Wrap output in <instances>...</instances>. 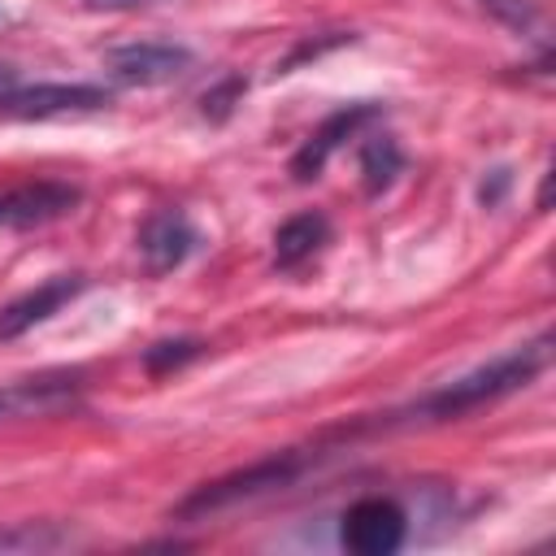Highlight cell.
<instances>
[{"instance_id": "7c38bea8", "label": "cell", "mask_w": 556, "mask_h": 556, "mask_svg": "<svg viewBox=\"0 0 556 556\" xmlns=\"http://www.w3.org/2000/svg\"><path fill=\"white\" fill-rule=\"evenodd\" d=\"M400 169H404V152H400V143L391 135H369L361 143V182H365L369 195L387 191Z\"/></svg>"}, {"instance_id": "5bb4252c", "label": "cell", "mask_w": 556, "mask_h": 556, "mask_svg": "<svg viewBox=\"0 0 556 556\" xmlns=\"http://www.w3.org/2000/svg\"><path fill=\"white\" fill-rule=\"evenodd\" d=\"M204 352L200 339H165V343H152L143 352V369L148 374H169V369H182L187 361H195Z\"/></svg>"}, {"instance_id": "ac0fdd59", "label": "cell", "mask_w": 556, "mask_h": 556, "mask_svg": "<svg viewBox=\"0 0 556 556\" xmlns=\"http://www.w3.org/2000/svg\"><path fill=\"white\" fill-rule=\"evenodd\" d=\"M87 9H143V4H156V0H83Z\"/></svg>"}, {"instance_id": "e0dca14e", "label": "cell", "mask_w": 556, "mask_h": 556, "mask_svg": "<svg viewBox=\"0 0 556 556\" xmlns=\"http://www.w3.org/2000/svg\"><path fill=\"white\" fill-rule=\"evenodd\" d=\"M504 187H508V169H491V182H482V187H478V200L491 208V204H500Z\"/></svg>"}, {"instance_id": "7a4b0ae2", "label": "cell", "mask_w": 556, "mask_h": 556, "mask_svg": "<svg viewBox=\"0 0 556 556\" xmlns=\"http://www.w3.org/2000/svg\"><path fill=\"white\" fill-rule=\"evenodd\" d=\"M304 465H308V460H304L300 452H274V456H265V460H252L248 469H235V473H226V478H213V482L195 486V491L174 508V517H178V521H200V517H213V513H222V508L261 500V495H269V491L291 486V482L304 473Z\"/></svg>"}, {"instance_id": "4fadbf2b", "label": "cell", "mask_w": 556, "mask_h": 556, "mask_svg": "<svg viewBox=\"0 0 556 556\" xmlns=\"http://www.w3.org/2000/svg\"><path fill=\"white\" fill-rule=\"evenodd\" d=\"M74 534L56 521H13V526H0V552H56V547H70Z\"/></svg>"}, {"instance_id": "d6986e66", "label": "cell", "mask_w": 556, "mask_h": 556, "mask_svg": "<svg viewBox=\"0 0 556 556\" xmlns=\"http://www.w3.org/2000/svg\"><path fill=\"white\" fill-rule=\"evenodd\" d=\"M13 87H17V70H13L9 61H0V100H4Z\"/></svg>"}, {"instance_id": "52a82bcc", "label": "cell", "mask_w": 556, "mask_h": 556, "mask_svg": "<svg viewBox=\"0 0 556 556\" xmlns=\"http://www.w3.org/2000/svg\"><path fill=\"white\" fill-rule=\"evenodd\" d=\"M83 378L78 374H39L17 378L0 387V421H26V417H52L70 404H78Z\"/></svg>"}, {"instance_id": "277c9868", "label": "cell", "mask_w": 556, "mask_h": 556, "mask_svg": "<svg viewBox=\"0 0 556 556\" xmlns=\"http://www.w3.org/2000/svg\"><path fill=\"white\" fill-rule=\"evenodd\" d=\"M408 534V517L391 495H361L356 504H348L339 539L348 552L356 556H391Z\"/></svg>"}, {"instance_id": "8fae6325", "label": "cell", "mask_w": 556, "mask_h": 556, "mask_svg": "<svg viewBox=\"0 0 556 556\" xmlns=\"http://www.w3.org/2000/svg\"><path fill=\"white\" fill-rule=\"evenodd\" d=\"M326 239H330L326 213H295L274 230V265L278 269H300L313 252H321Z\"/></svg>"}, {"instance_id": "6da1fadb", "label": "cell", "mask_w": 556, "mask_h": 556, "mask_svg": "<svg viewBox=\"0 0 556 556\" xmlns=\"http://www.w3.org/2000/svg\"><path fill=\"white\" fill-rule=\"evenodd\" d=\"M547 365H552V334H539V339H530V343H521V348H513V352H504V356L469 369L465 378L439 387L434 395H426L417 404V413L430 417V421H447V417L473 413L482 404H495V400L530 387Z\"/></svg>"}, {"instance_id": "30bf717a", "label": "cell", "mask_w": 556, "mask_h": 556, "mask_svg": "<svg viewBox=\"0 0 556 556\" xmlns=\"http://www.w3.org/2000/svg\"><path fill=\"white\" fill-rule=\"evenodd\" d=\"M83 287H87V278H83V274H56V278H48V282L30 287L26 295L9 300V304L0 308V339H17V334H26L30 326L48 321V317H52V313H61V308L83 291Z\"/></svg>"}, {"instance_id": "3957f363", "label": "cell", "mask_w": 556, "mask_h": 556, "mask_svg": "<svg viewBox=\"0 0 556 556\" xmlns=\"http://www.w3.org/2000/svg\"><path fill=\"white\" fill-rule=\"evenodd\" d=\"M109 91L96 83H35L13 87L0 100V117L13 122H43V117H70V113H100L109 109Z\"/></svg>"}, {"instance_id": "9c48e42d", "label": "cell", "mask_w": 556, "mask_h": 556, "mask_svg": "<svg viewBox=\"0 0 556 556\" xmlns=\"http://www.w3.org/2000/svg\"><path fill=\"white\" fill-rule=\"evenodd\" d=\"M374 117H382V104H348V109H339V113H330L304 143H300V152L291 156V178L295 182H313L321 169H326V161L343 148V139H352L365 122H374Z\"/></svg>"}, {"instance_id": "9a60e30c", "label": "cell", "mask_w": 556, "mask_h": 556, "mask_svg": "<svg viewBox=\"0 0 556 556\" xmlns=\"http://www.w3.org/2000/svg\"><path fill=\"white\" fill-rule=\"evenodd\" d=\"M482 9H486V13H495L500 22L517 26V30L539 22V4H530V0H482Z\"/></svg>"}, {"instance_id": "2e32d148", "label": "cell", "mask_w": 556, "mask_h": 556, "mask_svg": "<svg viewBox=\"0 0 556 556\" xmlns=\"http://www.w3.org/2000/svg\"><path fill=\"white\" fill-rule=\"evenodd\" d=\"M239 91H243V83L239 78H226L222 87H213V91H204V100H200V109H204V117H213V122H222L230 109H235V100H239Z\"/></svg>"}, {"instance_id": "8992f818", "label": "cell", "mask_w": 556, "mask_h": 556, "mask_svg": "<svg viewBox=\"0 0 556 556\" xmlns=\"http://www.w3.org/2000/svg\"><path fill=\"white\" fill-rule=\"evenodd\" d=\"M78 200H83V191L70 187V182H56V178L4 187L0 191V230H35V226H48V222L74 213Z\"/></svg>"}, {"instance_id": "ba28073f", "label": "cell", "mask_w": 556, "mask_h": 556, "mask_svg": "<svg viewBox=\"0 0 556 556\" xmlns=\"http://www.w3.org/2000/svg\"><path fill=\"white\" fill-rule=\"evenodd\" d=\"M195 243H200V230L182 208H156L139 226V256L148 274H174L195 252Z\"/></svg>"}, {"instance_id": "5b68a950", "label": "cell", "mask_w": 556, "mask_h": 556, "mask_svg": "<svg viewBox=\"0 0 556 556\" xmlns=\"http://www.w3.org/2000/svg\"><path fill=\"white\" fill-rule=\"evenodd\" d=\"M191 48L182 43H169V39H139V43H122V48H109L104 52V70L117 78V83H130V87H161V83H174L191 70Z\"/></svg>"}]
</instances>
